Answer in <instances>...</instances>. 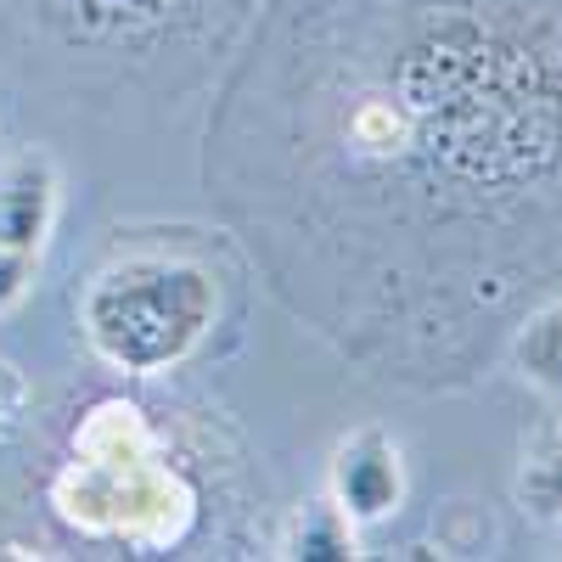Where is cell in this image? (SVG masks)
I'll use <instances>...</instances> for the list:
<instances>
[{"label":"cell","instance_id":"obj_1","mask_svg":"<svg viewBox=\"0 0 562 562\" xmlns=\"http://www.w3.org/2000/svg\"><path fill=\"white\" fill-rule=\"evenodd\" d=\"M209 186L326 338L456 378L562 281V0H265Z\"/></svg>","mask_w":562,"mask_h":562},{"label":"cell","instance_id":"obj_9","mask_svg":"<svg viewBox=\"0 0 562 562\" xmlns=\"http://www.w3.org/2000/svg\"><path fill=\"white\" fill-rule=\"evenodd\" d=\"M34 270H40V259H34V254H18V248L0 243V310H12V304H23V299H29Z\"/></svg>","mask_w":562,"mask_h":562},{"label":"cell","instance_id":"obj_8","mask_svg":"<svg viewBox=\"0 0 562 562\" xmlns=\"http://www.w3.org/2000/svg\"><path fill=\"white\" fill-rule=\"evenodd\" d=\"M518 501L535 512V518H551V524H562V439H551L546 450H535V456L524 461Z\"/></svg>","mask_w":562,"mask_h":562},{"label":"cell","instance_id":"obj_6","mask_svg":"<svg viewBox=\"0 0 562 562\" xmlns=\"http://www.w3.org/2000/svg\"><path fill=\"white\" fill-rule=\"evenodd\" d=\"M506 349H512V366H518L535 389L562 400V288L546 293L540 304H529V315H518Z\"/></svg>","mask_w":562,"mask_h":562},{"label":"cell","instance_id":"obj_2","mask_svg":"<svg viewBox=\"0 0 562 562\" xmlns=\"http://www.w3.org/2000/svg\"><path fill=\"white\" fill-rule=\"evenodd\" d=\"M220 315V281L186 254H119L85 281L79 333L102 366L158 378L192 360Z\"/></svg>","mask_w":562,"mask_h":562},{"label":"cell","instance_id":"obj_4","mask_svg":"<svg viewBox=\"0 0 562 562\" xmlns=\"http://www.w3.org/2000/svg\"><path fill=\"white\" fill-rule=\"evenodd\" d=\"M326 495L338 501V512L366 529L383 524L405 506V456L383 428H360L333 450V473H326Z\"/></svg>","mask_w":562,"mask_h":562},{"label":"cell","instance_id":"obj_5","mask_svg":"<svg viewBox=\"0 0 562 562\" xmlns=\"http://www.w3.org/2000/svg\"><path fill=\"white\" fill-rule=\"evenodd\" d=\"M57 203H63V186H57V164L45 153H18L0 164V243L7 248L40 259L52 248Z\"/></svg>","mask_w":562,"mask_h":562},{"label":"cell","instance_id":"obj_7","mask_svg":"<svg viewBox=\"0 0 562 562\" xmlns=\"http://www.w3.org/2000/svg\"><path fill=\"white\" fill-rule=\"evenodd\" d=\"M355 524L338 512L333 495L304 501V512L293 518L288 540H281V557H355Z\"/></svg>","mask_w":562,"mask_h":562},{"label":"cell","instance_id":"obj_3","mask_svg":"<svg viewBox=\"0 0 562 562\" xmlns=\"http://www.w3.org/2000/svg\"><path fill=\"white\" fill-rule=\"evenodd\" d=\"M214 0H23L29 23L74 57H164L209 23Z\"/></svg>","mask_w":562,"mask_h":562}]
</instances>
